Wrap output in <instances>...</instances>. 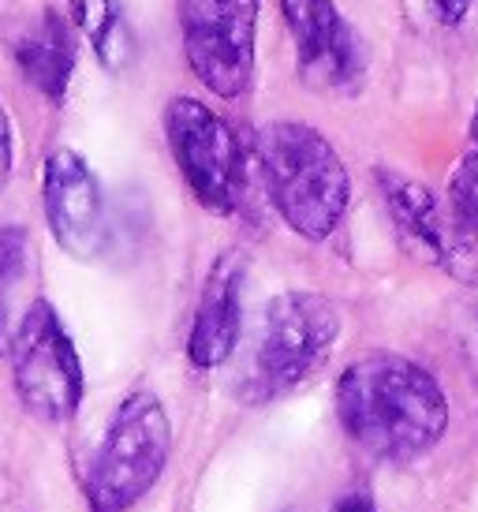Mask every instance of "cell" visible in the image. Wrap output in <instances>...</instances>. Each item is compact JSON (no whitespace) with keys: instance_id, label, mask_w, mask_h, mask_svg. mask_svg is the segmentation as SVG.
Returning <instances> with one entry per match:
<instances>
[{"instance_id":"12","label":"cell","mask_w":478,"mask_h":512,"mask_svg":"<svg viewBox=\"0 0 478 512\" xmlns=\"http://www.w3.org/2000/svg\"><path fill=\"white\" fill-rule=\"evenodd\" d=\"M8 53L42 98H49L53 105L68 98L71 75H75V34L57 8H42L30 23L15 30Z\"/></svg>"},{"instance_id":"5","label":"cell","mask_w":478,"mask_h":512,"mask_svg":"<svg viewBox=\"0 0 478 512\" xmlns=\"http://www.w3.org/2000/svg\"><path fill=\"white\" fill-rule=\"evenodd\" d=\"M183 57L217 98H239L254 83L262 0H176Z\"/></svg>"},{"instance_id":"8","label":"cell","mask_w":478,"mask_h":512,"mask_svg":"<svg viewBox=\"0 0 478 512\" xmlns=\"http://www.w3.org/2000/svg\"><path fill=\"white\" fill-rule=\"evenodd\" d=\"M296 42V72L318 94H355L366 75V45L333 0H281Z\"/></svg>"},{"instance_id":"2","label":"cell","mask_w":478,"mask_h":512,"mask_svg":"<svg viewBox=\"0 0 478 512\" xmlns=\"http://www.w3.org/2000/svg\"><path fill=\"white\" fill-rule=\"evenodd\" d=\"M254 161L273 210L296 236L322 243L337 232L352 202V176L322 131L303 120L262 124Z\"/></svg>"},{"instance_id":"13","label":"cell","mask_w":478,"mask_h":512,"mask_svg":"<svg viewBox=\"0 0 478 512\" xmlns=\"http://www.w3.org/2000/svg\"><path fill=\"white\" fill-rule=\"evenodd\" d=\"M38 247L23 225L0 228V356L12 352L19 326L27 322L38 292Z\"/></svg>"},{"instance_id":"18","label":"cell","mask_w":478,"mask_h":512,"mask_svg":"<svg viewBox=\"0 0 478 512\" xmlns=\"http://www.w3.org/2000/svg\"><path fill=\"white\" fill-rule=\"evenodd\" d=\"M434 4V12H437V19L445 23V27H460L467 19V12H471V4L475 0H430Z\"/></svg>"},{"instance_id":"9","label":"cell","mask_w":478,"mask_h":512,"mask_svg":"<svg viewBox=\"0 0 478 512\" xmlns=\"http://www.w3.org/2000/svg\"><path fill=\"white\" fill-rule=\"evenodd\" d=\"M378 187L385 210L411 255L449 270L456 281H475L478 240L452 217V210L441 206L430 187L396 169H378Z\"/></svg>"},{"instance_id":"3","label":"cell","mask_w":478,"mask_h":512,"mask_svg":"<svg viewBox=\"0 0 478 512\" xmlns=\"http://www.w3.org/2000/svg\"><path fill=\"white\" fill-rule=\"evenodd\" d=\"M172 456V419L154 393H127L86 471L90 512H127L165 475Z\"/></svg>"},{"instance_id":"10","label":"cell","mask_w":478,"mask_h":512,"mask_svg":"<svg viewBox=\"0 0 478 512\" xmlns=\"http://www.w3.org/2000/svg\"><path fill=\"white\" fill-rule=\"evenodd\" d=\"M42 206L64 255L90 262L105 247V195L83 154L60 146L42 165Z\"/></svg>"},{"instance_id":"20","label":"cell","mask_w":478,"mask_h":512,"mask_svg":"<svg viewBox=\"0 0 478 512\" xmlns=\"http://www.w3.org/2000/svg\"><path fill=\"white\" fill-rule=\"evenodd\" d=\"M471 154H478V105H475V116H471Z\"/></svg>"},{"instance_id":"15","label":"cell","mask_w":478,"mask_h":512,"mask_svg":"<svg viewBox=\"0 0 478 512\" xmlns=\"http://www.w3.org/2000/svg\"><path fill=\"white\" fill-rule=\"evenodd\" d=\"M449 210L478 240V154L467 150L449 180Z\"/></svg>"},{"instance_id":"19","label":"cell","mask_w":478,"mask_h":512,"mask_svg":"<svg viewBox=\"0 0 478 512\" xmlns=\"http://www.w3.org/2000/svg\"><path fill=\"white\" fill-rule=\"evenodd\" d=\"M333 512H378V505L366 498V494H348L333 505Z\"/></svg>"},{"instance_id":"14","label":"cell","mask_w":478,"mask_h":512,"mask_svg":"<svg viewBox=\"0 0 478 512\" xmlns=\"http://www.w3.org/2000/svg\"><path fill=\"white\" fill-rule=\"evenodd\" d=\"M71 23L86 34L105 72L120 75L135 60V30L120 0H71Z\"/></svg>"},{"instance_id":"6","label":"cell","mask_w":478,"mask_h":512,"mask_svg":"<svg viewBox=\"0 0 478 512\" xmlns=\"http://www.w3.org/2000/svg\"><path fill=\"white\" fill-rule=\"evenodd\" d=\"M8 356L19 404L45 427L71 423L83 404V359L49 299L34 303Z\"/></svg>"},{"instance_id":"17","label":"cell","mask_w":478,"mask_h":512,"mask_svg":"<svg viewBox=\"0 0 478 512\" xmlns=\"http://www.w3.org/2000/svg\"><path fill=\"white\" fill-rule=\"evenodd\" d=\"M12 157H15L12 120H8V109L0 105V184H4V180H8V172H12Z\"/></svg>"},{"instance_id":"1","label":"cell","mask_w":478,"mask_h":512,"mask_svg":"<svg viewBox=\"0 0 478 512\" xmlns=\"http://www.w3.org/2000/svg\"><path fill=\"white\" fill-rule=\"evenodd\" d=\"M337 419L363 453L415 460L449 427V400L422 363L378 352L355 359L337 378Z\"/></svg>"},{"instance_id":"4","label":"cell","mask_w":478,"mask_h":512,"mask_svg":"<svg viewBox=\"0 0 478 512\" xmlns=\"http://www.w3.org/2000/svg\"><path fill=\"white\" fill-rule=\"evenodd\" d=\"M340 337V314L318 292H284L273 296L262 318V337L254 348L247 400H273L292 393L310 374L325 367Z\"/></svg>"},{"instance_id":"11","label":"cell","mask_w":478,"mask_h":512,"mask_svg":"<svg viewBox=\"0 0 478 512\" xmlns=\"http://www.w3.org/2000/svg\"><path fill=\"white\" fill-rule=\"evenodd\" d=\"M243 255L225 251L206 273L198 311L187 333V363L195 370H217L239 344L243 329Z\"/></svg>"},{"instance_id":"16","label":"cell","mask_w":478,"mask_h":512,"mask_svg":"<svg viewBox=\"0 0 478 512\" xmlns=\"http://www.w3.org/2000/svg\"><path fill=\"white\" fill-rule=\"evenodd\" d=\"M460 352L467 359V370H471V378L478 382V303H471L460 318Z\"/></svg>"},{"instance_id":"7","label":"cell","mask_w":478,"mask_h":512,"mask_svg":"<svg viewBox=\"0 0 478 512\" xmlns=\"http://www.w3.org/2000/svg\"><path fill=\"white\" fill-rule=\"evenodd\" d=\"M161 124L191 195L210 214H232L243 199V150L232 128L191 94H176L165 105Z\"/></svg>"}]
</instances>
